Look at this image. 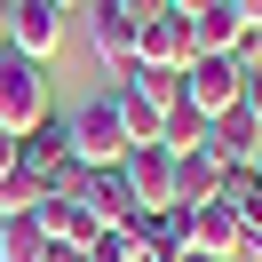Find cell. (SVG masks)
<instances>
[{
	"label": "cell",
	"instance_id": "ac0fdd59",
	"mask_svg": "<svg viewBox=\"0 0 262 262\" xmlns=\"http://www.w3.org/2000/svg\"><path fill=\"white\" fill-rule=\"evenodd\" d=\"M135 88H143V96H151V103L167 112V103L183 96V72H159V64H135Z\"/></svg>",
	"mask_w": 262,
	"mask_h": 262
},
{
	"label": "cell",
	"instance_id": "7a4b0ae2",
	"mask_svg": "<svg viewBox=\"0 0 262 262\" xmlns=\"http://www.w3.org/2000/svg\"><path fill=\"white\" fill-rule=\"evenodd\" d=\"M72 127V159L96 175V167H119L127 159V127H119V112H112V96H96V103H80V112L64 119Z\"/></svg>",
	"mask_w": 262,
	"mask_h": 262
},
{
	"label": "cell",
	"instance_id": "cb8c5ba5",
	"mask_svg": "<svg viewBox=\"0 0 262 262\" xmlns=\"http://www.w3.org/2000/svg\"><path fill=\"white\" fill-rule=\"evenodd\" d=\"M167 8H175V16H199V8H207V0H167Z\"/></svg>",
	"mask_w": 262,
	"mask_h": 262
},
{
	"label": "cell",
	"instance_id": "ba28073f",
	"mask_svg": "<svg viewBox=\"0 0 262 262\" xmlns=\"http://www.w3.org/2000/svg\"><path fill=\"white\" fill-rule=\"evenodd\" d=\"M238 88H246V72L230 64V56H199V64L183 72V96H191L207 119H214V112H230V103H238Z\"/></svg>",
	"mask_w": 262,
	"mask_h": 262
},
{
	"label": "cell",
	"instance_id": "277c9868",
	"mask_svg": "<svg viewBox=\"0 0 262 262\" xmlns=\"http://www.w3.org/2000/svg\"><path fill=\"white\" fill-rule=\"evenodd\" d=\"M135 64H159V72H191L199 64V40H191V16H143L135 24Z\"/></svg>",
	"mask_w": 262,
	"mask_h": 262
},
{
	"label": "cell",
	"instance_id": "2e32d148",
	"mask_svg": "<svg viewBox=\"0 0 262 262\" xmlns=\"http://www.w3.org/2000/svg\"><path fill=\"white\" fill-rule=\"evenodd\" d=\"M0 262H48V230H40L32 214L0 223Z\"/></svg>",
	"mask_w": 262,
	"mask_h": 262
},
{
	"label": "cell",
	"instance_id": "7c38bea8",
	"mask_svg": "<svg viewBox=\"0 0 262 262\" xmlns=\"http://www.w3.org/2000/svg\"><path fill=\"white\" fill-rule=\"evenodd\" d=\"M246 24H238V0H207L191 16V40H199V56H230V40H238Z\"/></svg>",
	"mask_w": 262,
	"mask_h": 262
},
{
	"label": "cell",
	"instance_id": "6da1fadb",
	"mask_svg": "<svg viewBox=\"0 0 262 262\" xmlns=\"http://www.w3.org/2000/svg\"><path fill=\"white\" fill-rule=\"evenodd\" d=\"M40 119H48V64L0 56V127H8V135H32Z\"/></svg>",
	"mask_w": 262,
	"mask_h": 262
},
{
	"label": "cell",
	"instance_id": "44dd1931",
	"mask_svg": "<svg viewBox=\"0 0 262 262\" xmlns=\"http://www.w3.org/2000/svg\"><path fill=\"white\" fill-rule=\"evenodd\" d=\"M8 175H16V135L0 127V183H8Z\"/></svg>",
	"mask_w": 262,
	"mask_h": 262
},
{
	"label": "cell",
	"instance_id": "8fae6325",
	"mask_svg": "<svg viewBox=\"0 0 262 262\" xmlns=\"http://www.w3.org/2000/svg\"><path fill=\"white\" fill-rule=\"evenodd\" d=\"M88 40H96V56L112 64V80H119V72H135V16H119L112 0L88 8Z\"/></svg>",
	"mask_w": 262,
	"mask_h": 262
},
{
	"label": "cell",
	"instance_id": "9c48e42d",
	"mask_svg": "<svg viewBox=\"0 0 262 262\" xmlns=\"http://www.w3.org/2000/svg\"><path fill=\"white\" fill-rule=\"evenodd\" d=\"M183 223H191V254H207V262H238V246H246V230H238V214L230 207H183Z\"/></svg>",
	"mask_w": 262,
	"mask_h": 262
},
{
	"label": "cell",
	"instance_id": "3957f363",
	"mask_svg": "<svg viewBox=\"0 0 262 262\" xmlns=\"http://www.w3.org/2000/svg\"><path fill=\"white\" fill-rule=\"evenodd\" d=\"M64 0H8V56H32V64H56L64 48Z\"/></svg>",
	"mask_w": 262,
	"mask_h": 262
},
{
	"label": "cell",
	"instance_id": "4fadbf2b",
	"mask_svg": "<svg viewBox=\"0 0 262 262\" xmlns=\"http://www.w3.org/2000/svg\"><path fill=\"white\" fill-rule=\"evenodd\" d=\"M214 183H223V159H207V151H175V207H207Z\"/></svg>",
	"mask_w": 262,
	"mask_h": 262
},
{
	"label": "cell",
	"instance_id": "5bb4252c",
	"mask_svg": "<svg viewBox=\"0 0 262 262\" xmlns=\"http://www.w3.org/2000/svg\"><path fill=\"white\" fill-rule=\"evenodd\" d=\"M80 199L96 207V223H127V214H135V191H127V175H119V167H96V175L80 183Z\"/></svg>",
	"mask_w": 262,
	"mask_h": 262
},
{
	"label": "cell",
	"instance_id": "4316f807",
	"mask_svg": "<svg viewBox=\"0 0 262 262\" xmlns=\"http://www.w3.org/2000/svg\"><path fill=\"white\" fill-rule=\"evenodd\" d=\"M64 8H96V0H64Z\"/></svg>",
	"mask_w": 262,
	"mask_h": 262
},
{
	"label": "cell",
	"instance_id": "5b68a950",
	"mask_svg": "<svg viewBox=\"0 0 262 262\" xmlns=\"http://www.w3.org/2000/svg\"><path fill=\"white\" fill-rule=\"evenodd\" d=\"M127 238L143 262H183L191 254V223H183V207H135L127 214Z\"/></svg>",
	"mask_w": 262,
	"mask_h": 262
},
{
	"label": "cell",
	"instance_id": "30bf717a",
	"mask_svg": "<svg viewBox=\"0 0 262 262\" xmlns=\"http://www.w3.org/2000/svg\"><path fill=\"white\" fill-rule=\"evenodd\" d=\"M254 143H262V119L246 112V103H230V112H214V119H207V159L246 167V159H254Z\"/></svg>",
	"mask_w": 262,
	"mask_h": 262
},
{
	"label": "cell",
	"instance_id": "603a6c76",
	"mask_svg": "<svg viewBox=\"0 0 262 262\" xmlns=\"http://www.w3.org/2000/svg\"><path fill=\"white\" fill-rule=\"evenodd\" d=\"M48 262H88V246H48Z\"/></svg>",
	"mask_w": 262,
	"mask_h": 262
},
{
	"label": "cell",
	"instance_id": "484cf974",
	"mask_svg": "<svg viewBox=\"0 0 262 262\" xmlns=\"http://www.w3.org/2000/svg\"><path fill=\"white\" fill-rule=\"evenodd\" d=\"M246 167H254V175H262V143H254V159H246Z\"/></svg>",
	"mask_w": 262,
	"mask_h": 262
},
{
	"label": "cell",
	"instance_id": "9a60e30c",
	"mask_svg": "<svg viewBox=\"0 0 262 262\" xmlns=\"http://www.w3.org/2000/svg\"><path fill=\"white\" fill-rule=\"evenodd\" d=\"M159 143H167V151H207V112H199L191 96H175L167 119H159Z\"/></svg>",
	"mask_w": 262,
	"mask_h": 262
},
{
	"label": "cell",
	"instance_id": "7402d4cb",
	"mask_svg": "<svg viewBox=\"0 0 262 262\" xmlns=\"http://www.w3.org/2000/svg\"><path fill=\"white\" fill-rule=\"evenodd\" d=\"M238 24H246V32H262V0H238Z\"/></svg>",
	"mask_w": 262,
	"mask_h": 262
},
{
	"label": "cell",
	"instance_id": "8992f818",
	"mask_svg": "<svg viewBox=\"0 0 262 262\" xmlns=\"http://www.w3.org/2000/svg\"><path fill=\"white\" fill-rule=\"evenodd\" d=\"M119 175H127L135 207H175V151L167 143H135L127 159H119Z\"/></svg>",
	"mask_w": 262,
	"mask_h": 262
},
{
	"label": "cell",
	"instance_id": "d4e9b609",
	"mask_svg": "<svg viewBox=\"0 0 262 262\" xmlns=\"http://www.w3.org/2000/svg\"><path fill=\"white\" fill-rule=\"evenodd\" d=\"M0 56H8V0H0Z\"/></svg>",
	"mask_w": 262,
	"mask_h": 262
},
{
	"label": "cell",
	"instance_id": "d6986e66",
	"mask_svg": "<svg viewBox=\"0 0 262 262\" xmlns=\"http://www.w3.org/2000/svg\"><path fill=\"white\" fill-rule=\"evenodd\" d=\"M112 8H119V16H135V24H143V16H167V0H112Z\"/></svg>",
	"mask_w": 262,
	"mask_h": 262
},
{
	"label": "cell",
	"instance_id": "e0dca14e",
	"mask_svg": "<svg viewBox=\"0 0 262 262\" xmlns=\"http://www.w3.org/2000/svg\"><path fill=\"white\" fill-rule=\"evenodd\" d=\"M88 262H143V254H135V238H127V223H103L96 238H88Z\"/></svg>",
	"mask_w": 262,
	"mask_h": 262
},
{
	"label": "cell",
	"instance_id": "83f0119b",
	"mask_svg": "<svg viewBox=\"0 0 262 262\" xmlns=\"http://www.w3.org/2000/svg\"><path fill=\"white\" fill-rule=\"evenodd\" d=\"M183 262H207V254H183Z\"/></svg>",
	"mask_w": 262,
	"mask_h": 262
},
{
	"label": "cell",
	"instance_id": "ffe728a7",
	"mask_svg": "<svg viewBox=\"0 0 262 262\" xmlns=\"http://www.w3.org/2000/svg\"><path fill=\"white\" fill-rule=\"evenodd\" d=\"M238 103H246V112H254V119H262V64H254V72H246V88H238Z\"/></svg>",
	"mask_w": 262,
	"mask_h": 262
},
{
	"label": "cell",
	"instance_id": "52a82bcc",
	"mask_svg": "<svg viewBox=\"0 0 262 262\" xmlns=\"http://www.w3.org/2000/svg\"><path fill=\"white\" fill-rule=\"evenodd\" d=\"M32 223L40 230H48V246H88V238H96V207H88V199L80 191H40V207H32Z\"/></svg>",
	"mask_w": 262,
	"mask_h": 262
}]
</instances>
